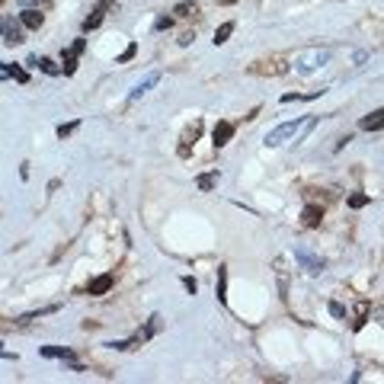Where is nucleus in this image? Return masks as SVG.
<instances>
[{"label":"nucleus","mask_w":384,"mask_h":384,"mask_svg":"<svg viewBox=\"0 0 384 384\" xmlns=\"http://www.w3.org/2000/svg\"><path fill=\"white\" fill-rule=\"evenodd\" d=\"M285 70H288V64L282 58H259V61L250 64V74H259V77H279Z\"/></svg>","instance_id":"obj_1"},{"label":"nucleus","mask_w":384,"mask_h":384,"mask_svg":"<svg viewBox=\"0 0 384 384\" xmlns=\"http://www.w3.org/2000/svg\"><path fill=\"white\" fill-rule=\"evenodd\" d=\"M349 205H352V208H362V205H368V196H349Z\"/></svg>","instance_id":"obj_19"},{"label":"nucleus","mask_w":384,"mask_h":384,"mask_svg":"<svg viewBox=\"0 0 384 384\" xmlns=\"http://www.w3.org/2000/svg\"><path fill=\"white\" fill-rule=\"evenodd\" d=\"M231 138H234V125L231 122H218L214 125V148H224Z\"/></svg>","instance_id":"obj_8"},{"label":"nucleus","mask_w":384,"mask_h":384,"mask_svg":"<svg viewBox=\"0 0 384 384\" xmlns=\"http://www.w3.org/2000/svg\"><path fill=\"white\" fill-rule=\"evenodd\" d=\"M218 4H224V7H231V4H237V0H218Z\"/></svg>","instance_id":"obj_26"},{"label":"nucleus","mask_w":384,"mask_h":384,"mask_svg":"<svg viewBox=\"0 0 384 384\" xmlns=\"http://www.w3.org/2000/svg\"><path fill=\"white\" fill-rule=\"evenodd\" d=\"M39 64H42V70H45V74H58V64L52 61V58H39Z\"/></svg>","instance_id":"obj_17"},{"label":"nucleus","mask_w":384,"mask_h":384,"mask_svg":"<svg viewBox=\"0 0 384 384\" xmlns=\"http://www.w3.org/2000/svg\"><path fill=\"white\" fill-rule=\"evenodd\" d=\"M295 122H288V125H279V128H275V131H269V135H266V144H272V148H275V144H282L288 135H295Z\"/></svg>","instance_id":"obj_7"},{"label":"nucleus","mask_w":384,"mask_h":384,"mask_svg":"<svg viewBox=\"0 0 384 384\" xmlns=\"http://www.w3.org/2000/svg\"><path fill=\"white\" fill-rule=\"evenodd\" d=\"M42 22H45V13H39V10H26L22 13V26L26 29H42Z\"/></svg>","instance_id":"obj_9"},{"label":"nucleus","mask_w":384,"mask_h":384,"mask_svg":"<svg viewBox=\"0 0 384 384\" xmlns=\"http://www.w3.org/2000/svg\"><path fill=\"white\" fill-rule=\"evenodd\" d=\"M83 45H87V39H77L74 45H70V52H64V58H61L64 74H74V70H77V55L83 52Z\"/></svg>","instance_id":"obj_4"},{"label":"nucleus","mask_w":384,"mask_h":384,"mask_svg":"<svg viewBox=\"0 0 384 384\" xmlns=\"http://www.w3.org/2000/svg\"><path fill=\"white\" fill-rule=\"evenodd\" d=\"M4 42H10V45L22 42V39H19V29H16V26H10V22H4Z\"/></svg>","instance_id":"obj_14"},{"label":"nucleus","mask_w":384,"mask_h":384,"mask_svg":"<svg viewBox=\"0 0 384 384\" xmlns=\"http://www.w3.org/2000/svg\"><path fill=\"white\" fill-rule=\"evenodd\" d=\"M320 221H323V208H320V205H304L301 224H304V227H320Z\"/></svg>","instance_id":"obj_6"},{"label":"nucleus","mask_w":384,"mask_h":384,"mask_svg":"<svg viewBox=\"0 0 384 384\" xmlns=\"http://www.w3.org/2000/svg\"><path fill=\"white\" fill-rule=\"evenodd\" d=\"M109 10H112V0H100V4L93 7V13H90L87 19H83V32H90V29H100Z\"/></svg>","instance_id":"obj_2"},{"label":"nucleus","mask_w":384,"mask_h":384,"mask_svg":"<svg viewBox=\"0 0 384 384\" xmlns=\"http://www.w3.org/2000/svg\"><path fill=\"white\" fill-rule=\"evenodd\" d=\"M166 26H173V19H170V16H163V19H157V29H166Z\"/></svg>","instance_id":"obj_23"},{"label":"nucleus","mask_w":384,"mask_h":384,"mask_svg":"<svg viewBox=\"0 0 384 384\" xmlns=\"http://www.w3.org/2000/svg\"><path fill=\"white\" fill-rule=\"evenodd\" d=\"M214 183H218V173H202V176H199V189H202V192H211Z\"/></svg>","instance_id":"obj_13"},{"label":"nucleus","mask_w":384,"mask_h":384,"mask_svg":"<svg viewBox=\"0 0 384 384\" xmlns=\"http://www.w3.org/2000/svg\"><path fill=\"white\" fill-rule=\"evenodd\" d=\"M231 32H234V22H221V26H218V32H214V45H224Z\"/></svg>","instance_id":"obj_12"},{"label":"nucleus","mask_w":384,"mask_h":384,"mask_svg":"<svg viewBox=\"0 0 384 384\" xmlns=\"http://www.w3.org/2000/svg\"><path fill=\"white\" fill-rule=\"evenodd\" d=\"M218 301H227V295H224V269H221V279H218Z\"/></svg>","instance_id":"obj_21"},{"label":"nucleus","mask_w":384,"mask_h":384,"mask_svg":"<svg viewBox=\"0 0 384 384\" xmlns=\"http://www.w3.org/2000/svg\"><path fill=\"white\" fill-rule=\"evenodd\" d=\"M183 285L189 288V292H192V295H196V288H199V285H196V279H183Z\"/></svg>","instance_id":"obj_25"},{"label":"nucleus","mask_w":384,"mask_h":384,"mask_svg":"<svg viewBox=\"0 0 384 384\" xmlns=\"http://www.w3.org/2000/svg\"><path fill=\"white\" fill-rule=\"evenodd\" d=\"M135 52H138V45H128L125 52H122V58H118V61H128V58H135Z\"/></svg>","instance_id":"obj_20"},{"label":"nucleus","mask_w":384,"mask_h":384,"mask_svg":"<svg viewBox=\"0 0 384 384\" xmlns=\"http://www.w3.org/2000/svg\"><path fill=\"white\" fill-rule=\"evenodd\" d=\"M176 16H183V19H189V16H199V4L196 0H186V4H179L176 10H173Z\"/></svg>","instance_id":"obj_11"},{"label":"nucleus","mask_w":384,"mask_h":384,"mask_svg":"<svg viewBox=\"0 0 384 384\" xmlns=\"http://www.w3.org/2000/svg\"><path fill=\"white\" fill-rule=\"evenodd\" d=\"M199 135H202V122H192L183 131V138H179V157H189V151H192V144L199 141Z\"/></svg>","instance_id":"obj_3"},{"label":"nucleus","mask_w":384,"mask_h":384,"mask_svg":"<svg viewBox=\"0 0 384 384\" xmlns=\"http://www.w3.org/2000/svg\"><path fill=\"white\" fill-rule=\"evenodd\" d=\"M112 282H115V275H112V272H106V275H100V279H93V282L87 285V295L100 298V295H106V292L112 288Z\"/></svg>","instance_id":"obj_5"},{"label":"nucleus","mask_w":384,"mask_h":384,"mask_svg":"<svg viewBox=\"0 0 384 384\" xmlns=\"http://www.w3.org/2000/svg\"><path fill=\"white\" fill-rule=\"evenodd\" d=\"M365 314H368V301H358V307H355V330L365 323Z\"/></svg>","instance_id":"obj_15"},{"label":"nucleus","mask_w":384,"mask_h":384,"mask_svg":"<svg viewBox=\"0 0 384 384\" xmlns=\"http://www.w3.org/2000/svg\"><path fill=\"white\" fill-rule=\"evenodd\" d=\"M74 131H77V122H67V125H61V128H58V138H70Z\"/></svg>","instance_id":"obj_18"},{"label":"nucleus","mask_w":384,"mask_h":384,"mask_svg":"<svg viewBox=\"0 0 384 384\" xmlns=\"http://www.w3.org/2000/svg\"><path fill=\"white\" fill-rule=\"evenodd\" d=\"M330 310H333V317H343V314H346L343 304H330Z\"/></svg>","instance_id":"obj_24"},{"label":"nucleus","mask_w":384,"mask_h":384,"mask_svg":"<svg viewBox=\"0 0 384 384\" xmlns=\"http://www.w3.org/2000/svg\"><path fill=\"white\" fill-rule=\"evenodd\" d=\"M10 74H13L19 83H26V80H29V77H26V70H19V67H10Z\"/></svg>","instance_id":"obj_22"},{"label":"nucleus","mask_w":384,"mask_h":384,"mask_svg":"<svg viewBox=\"0 0 384 384\" xmlns=\"http://www.w3.org/2000/svg\"><path fill=\"white\" fill-rule=\"evenodd\" d=\"M362 128H365V131H378V128H384V109L365 115V118H362Z\"/></svg>","instance_id":"obj_10"},{"label":"nucleus","mask_w":384,"mask_h":384,"mask_svg":"<svg viewBox=\"0 0 384 384\" xmlns=\"http://www.w3.org/2000/svg\"><path fill=\"white\" fill-rule=\"evenodd\" d=\"M42 352H45V355H58V358H70V352H67V349H58V346H45Z\"/></svg>","instance_id":"obj_16"}]
</instances>
